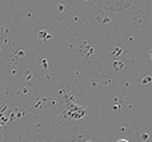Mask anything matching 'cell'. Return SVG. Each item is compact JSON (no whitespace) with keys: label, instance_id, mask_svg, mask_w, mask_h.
<instances>
[{"label":"cell","instance_id":"2","mask_svg":"<svg viewBox=\"0 0 152 142\" xmlns=\"http://www.w3.org/2000/svg\"><path fill=\"white\" fill-rule=\"evenodd\" d=\"M118 142H128V141H126V140H119Z\"/></svg>","mask_w":152,"mask_h":142},{"label":"cell","instance_id":"1","mask_svg":"<svg viewBox=\"0 0 152 142\" xmlns=\"http://www.w3.org/2000/svg\"><path fill=\"white\" fill-rule=\"evenodd\" d=\"M102 7L112 11H121L123 8L128 7L132 0H96Z\"/></svg>","mask_w":152,"mask_h":142}]
</instances>
